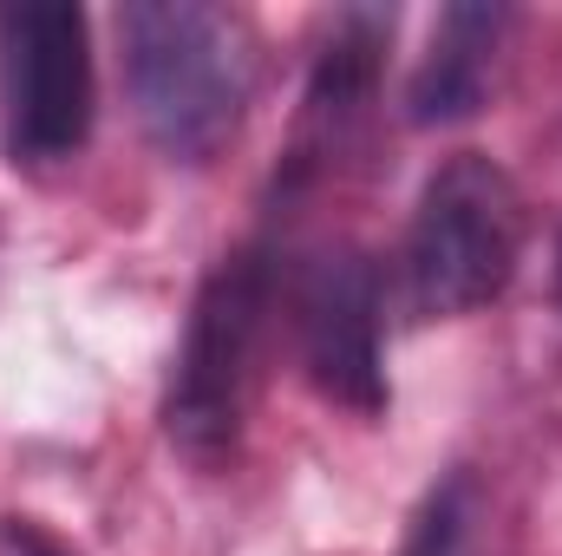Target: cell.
<instances>
[{
	"label": "cell",
	"instance_id": "8992f818",
	"mask_svg": "<svg viewBox=\"0 0 562 556\" xmlns=\"http://www.w3.org/2000/svg\"><path fill=\"white\" fill-rule=\"evenodd\" d=\"M386 26L380 13H340L334 40L321 46L314 59V79H307V105H301V132H294V157H288V177H314L340 144L353 138L367 99H373V79H380V46H386Z\"/></svg>",
	"mask_w": 562,
	"mask_h": 556
},
{
	"label": "cell",
	"instance_id": "52a82bcc",
	"mask_svg": "<svg viewBox=\"0 0 562 556\" xmlns=\"http://www.w3.org/2000/svg\"><path fill=\"white\" fill-rule=\"evenodd\" d=\"M517 13L510 7H445L438 26H431V46H425L419 73H413V125H451V119H471L491 86H497V59H504V40H510Z\"/></svg>",
	"mask_w": 562,
	"mask_h": 556
},
{
	"label": "cell",
	"instance_id": "6da1fadb",
	"mask_svg": "<svg viewBox=\"0 0 562 556\" xmlns=\"http://www.w3.org/2000/svg\"><path fill=\"white\" fill-rule=\"evenodd\" d=\"M119 33L144 138L177 164H210L236 138L256 79L243 20L203 0H138L119 13Z\"/></svg>",
	"mask_w": 562,
	"mask_h": 556
},
{
	"label": "cell",
	"instance_id": "3957f363",
	"mask_svg": "<svg viewBox=\"0 0 562 556\" xmlns=\"http://www.w3.org/2000/svg\"><path fill=\"white\" fill-rule=\"evenodd\" d=\"M269 301H276V269L262 249L223 256L190 301V321L170 360V393H164V432L190 465L236 458Z\"/></svg>",
	"mask_w": 562,
	"mask_h": 556
},
{
	"label": "cell",
	"instance_id": "277c9868",
	"mask_svg": "<svg viewBox=\"0 0 562 556\" xmlns=\"http://www.w3.org/2000/svg\"><path fill=\"white\" fill-rule=\"evenodd\" d=\"M92 33L72 0L0 7V105L7 151L26 170L79 157L92 138Z\"/></svg>",
	"mask_w": 562,
	"mask_h": 556
},
{
	"label": "cell",
	"instance_id": "7a4b0ae2",
	"mask_svg": "<svg viewBox=\"0 0 562 556\" xmlns=\"http://www.w3.org/2000/svg\"><path fill=\"white\" fill-rule=\"evenodd\" d=\"M524 256V197L504 164L484 151L445 157L419 190L406 249H400V294L419 321H451L497 301Z\"/></svg>",
	"mask_w": 562,
	"mask_h": 556
},
{
	"label": "cell",
	"instance_id": "9c48e42d",
	"mask_svg": "<svg viewBox=\"0 0 562 556\" xmlns=\"http://www.w3.org/2000/svg\"><path fill=\"white\" fill-rule=\"evenodd\" d=\"M13 551H20V556H66V551H53L40 531H13Z\"/></svg>",
	"mask_w": 562,
	"mask_h": 556
},
{
	"label": "cell",
	"instance_id": "ba28073f",
	"mask_svg": "<svg viewBox=\"0 0 562 556\" xmlns=\"http://www.w3.org/2000/svg\"><path fill=\"white\" fill-rule=\"evenodd\" d=\"M464 504H471V485H464V478H445V485L419 504V518H413L400 556H458L464 551V518H471Z\"/></svg>",
	"mask_w": 562,
	"mask_h": 556
},
{
	"label": "cell",
	"instance_id": "5b68a950",
	"mask_svg": "<svg viewBox=\"0 0 562 556\" xmlns=\"http://www.w3.org/2000/svg\"><path fill=\"white\" fill-rule=\"evenodd\" d=\"M301 367L307 380L360 419L386 413V360H380V276L360 249H321L294 288Z\"/></svg>",
	"mask_w": 562,
	"mask_h": 556
}]
</instances>
